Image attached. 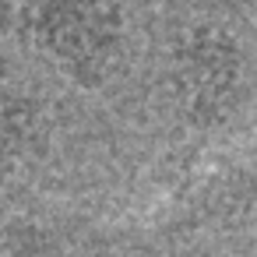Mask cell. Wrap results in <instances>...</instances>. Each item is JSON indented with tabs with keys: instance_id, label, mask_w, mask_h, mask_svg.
Returning a JSON list of instances; mask_svg holds the SVG:
<instances>
[{
	"instance_id": "cell-1",
	"label": "cell",
	"mask_w": 257,
	"mask_h": 257,
	"mask_svg": "<svg viewBox=\"0 0 257 257\" xmlns=\"http://www.w3.org/2000/svg\"><path fill=\"white\" fill-rule=\"evenodd\" d=\"M32 39L78 88H102L123 60V15L116 0H39Z\"/></svg>"
},
{
	"instance_id": "cell-2",
	"label": "cell",
	"mask_w": 257,
	"mask_h": 257,
	"mask_svg": "<svg viewBox=\"0 0 257 257\" xmlns=\"http://www.w3.org/2000/svg\"><path fill=\"white\" fill-rule=\"evenodd\" d=\"M166 85L183 123L197 131L222 127L232 116L243 88L239 43L215 25H197L183 32L169 53Z\"/></svg>"
},
{
	"instance_id": "cell-3",
	"label": "cell",
	"mask_w": 257,
	"mask_h": 257,
	"mask_svg": "<svg viewBox=\"0 0 257 257\" xmlns=\"http://www.w3.org/2000/svg\"><path fill=\"white\" fill-rule=\"evenodd\" d=\"M50 145V120L39 99L0 88V187L22 176Z\"/></svg>"
},
{
	"instance_id": "cell-4",
	"label": "cell",
	"mask_w": 257,
	"mask_h": 257,
	"mask_svg": "<svg viewBox=\"0 0 257 257\" xmlns=\"http://www.w3.org/2000/svg\"><path fill=\"white\" fill-rule=\"evenodd\" d=\"M8 22H11V0H0V32L8 29Z\"/></svg>"
},
{
	"instance_id": "cell-5",
	"label": "cell",
	"mask_w": 257,
	"mask_h": 257,
	"mask_svg": "<svg viewBox=\"0 0 257 257\" xmlns=\"http://www.w3.org/2000/svg\"><path fill=\"white\" fill-rule=\"evenodd\" d=\"M243 4H246V11H250V15L257 18V0H243Z\"/></svg>"
}]
</instances>
